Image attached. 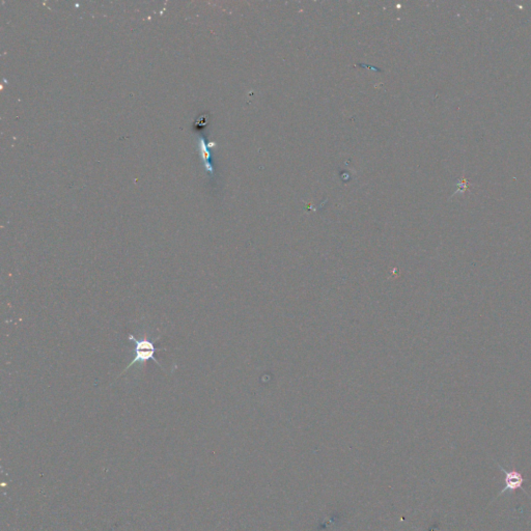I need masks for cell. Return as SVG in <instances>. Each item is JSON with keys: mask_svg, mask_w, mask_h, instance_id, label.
Masks as SVG:
<instances>
[{"mask_svg": "<svg viewBox=\"0 0 531 531\" xmlns=\"http://www.w3.org/2000/svg\"><path fill=\"white\" fill-rule=\"evenodd\" d=\"M128 338L135 343V356L132 359V361L129 363V365L126 368V370H124V372L121 374V376L123 374H125L131 367H133L137 363H144L148 360H153L156 364H158L161 369H163L162 365L154 357L155 353H156V347H155L153 341L147 340V339L138 340L132 334H129Z\"/></svg>", "mask_w": 531, "mask_h": 531, "instance_id": "obj_1", "label": "cell"}, {"mask_svg": "<svg viewBox=\"0 0 531 531\" xmlns=\"http://www.w3.org/2000/svg\"><path fill=\"white\" fill-rule=\"evenodd\" d=\"M497 465L504 473V487L497 497H500L504 493H511L523 488V484L526 480L523 478L521 473L515 470H506L500 464Z\"/></svg>", "mask_w": 531, "mask_h": 531, "instance_id": "obj_2", "label": "cell"}]
</instances>
